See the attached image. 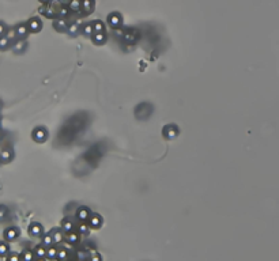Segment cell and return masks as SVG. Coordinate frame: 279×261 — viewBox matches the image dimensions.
I'll return each instance as SVG.
<instances>
[{
	"label": "cell",
	"instance_id": "cell-26",
	"mask_svg": "<svg viewBox=\"0 0 279 261\" xmlns=\"http://www.w3.org/2000/svg\"><path fill=\"white\" fill-rule=\"evenodd\" d=\"M3 33H4V26H3L2 23H0V35H2Z\"/></svg>",
	"mask_w": 279,
	"mask_h": 261
},
{
	"label": "cell",
	"instance_id": "cell-29",
	"mask_svg": "<svg viewBox=\"0 0 279 261\" xmlns=\"http://www.w3.org/2000/svg\"><path fill=\"white\" fill-rule=\"evenodd\" d=\"M34 261H44L42 258H37V260H34Z\"/></svg>",
	"mask_w": 279,
	"mask_h": 261
},
{
	"label": "cell",
	"instance_id": "cell-17",
	"mask_svg": "<svg viewBox=\"0 0 279 261\" xmlns=\"http://www.w3.org/2000/svg\"><path fill=\"white\" fill-rule=\"evenodd\" d=\"M79 8H80V2H79V0H72V2H71V10L79 11Z\"/></svg>",
	"mask_w": 279,
	"mask_h": 261
},
{
	"label": "cell",
	"instance_id": "cell-6",
	"mask_svg": "<svg viewBox=\"0 0 279 261\" xmlns=\"http://www.w3.org/2000/svg\"><path fill=\"white\" fill-rule=\"evenodd\" d=\"M40 27H41V23L38 19H31L30 22H29V29H30L31 31H37Z\"/></svg>",
	"mask_w": 279,
	"mask_h": 261
},
{
	"label": "cell",
	"instance_id": "cell-20",
	"mask_svg": "<svg viewBox=\"0 0 279 261\" xmlns=\"http://www.w3.org/2000/svg\"><path fill=\"white\" fill-rule=\"evenodd\" d=\"M79 218H80V219H87V218H89V211L83 208V210L80 211V214H79Z\"/></svg>",
	"mask_w": 279,
	"mask_h": 261
},
{
	"label": "cell",
	"instance_id": "cell-18",
	"mask_svg": "<svg viewBox=\"0 0 279 261\" xmlns=\"http://www.w3.org/2000/svg\"><path fill=\"white\" fill-rule=\"evenodd\" d=\"M51 243H53L52 237H51V235H45V237H44V241H42V245H44V246H49Z\"/></svg>",
	"mask_w": 279,
	"mask_h": 261
},
{
	"label": "cell",
	"instance_id": "cell-2",
	"mask_svg": "<svg viewBox=\"0 0 279 261\" xmlns=\"http://www.w3.org/2000/svg\"><path fill=\"white\" fill-rule=\"evenodd\" d=\"M29 234H30L31 237H40L41 234H42V226L38 224V223L30 224V227H29Z\"/></svg>",
	"mask_w": 279,
	"mask_h": 261
},
{
	"label": "cell",
	"instance_id": "cell-9",
	"mask_svg": "<svg viewBox=\"0 0 279 261\" xmlns=\"http://www.w3.org/2000/svg\"><path fill=\"white\" fill-rule=\"evenodd\" d=\"M57 254H59V250H56L55 248H49L46 250V257L49 260L52 258H57Z\"/></svg>",
	"mask_w": 279,
	"mask_h": 261
},
{
	"label": "cell",
	"instance_id": "cell-10",
	"mask_svg": "<svg viewBox=\"0 0 279 261\" xmlns=\"http://www.w3.org/2000/svg\"><path fill=\"white\" fill-rule=\"evenodd\" d=\"M25 46H26V42H23V41H18L15 45H14V52H16V53H19V52H22L23 49H25Z\"/></svg>",
	"mask_w": 279,
	"mask_h": 261
},
{
	"label": "cell",
	"instance_id": "cell-23",
	"mask_svg": "<svg viewBox=\"0 0 279 261\" xmlns=\"http://www.w3.org/2000/svg\"><path fill=\"white\" fill-rule=\"evenodd\" d=\"M65 257H67V253H65L64 250H60L59 254H57V258H59V260H64Z\"/></svg>",
	"mask_w": 279,
	"mask_h": 261
},
{
	"label": "cell",
	"instance_id": "cell-22",
	"mask_svg": "<svg viewBox=\"0 0 279 261\" xmlns=\"http://www.w3.org/2000/svg\"><path fill=\"white\" fill-rule=\"evenodd\" d=\"M15 35H16V31H14V30H10V31L7 33V35H6V37H7V38L11 41L12 38H15Z\"/></svg>",
	"mask_w": 279,
	"mask_h": 261
},
{
	"label": "cell",
	"instance_id": "cell-14",
	"mask_svg": "<svg viewBox=\"0 0 279 261\" xmlns=\"http://www.w3.org/2000/svg\"><path fill=\"white\" fill-rule=\"evenodd\" d=\"M7 261H20V256L18 253H10L7 256Z\"/></svg>",
	"mask_w": 279,
	"mask_h": 261
},
{
	"label": "cell",
	"instance_id": "cell-27",
	"mask_svg": "<svg viewBox=\"0 0 279 261\" xmlns=\"http://www.w3.org/2000/svg\"><path fill=\"white\" fill-rule=\"evenodd\" d=\"M85 31H87V34H90V31H91V26H87L85 29Z\"/></svg>",
	"mask_w": 279,
	"mask_h": 261
},
{
	"label": "cell",
	"instance_id": "cell-11",
	"mask_svg": "<svg viewBox=\"0 0 279 261\" xmlns=\"http://www.w3.org/2000/svg\"><path fill=\"white\" fill-rule=\"evenodd\" d=\"M110 24H112L113 27H116L120 24V16H118L117 14H113L112 16H110Z\"/></svg>",
	"mask_w": 279,
	"mask_h": 261
},
{
	"label": "cell",
	"instance_id": "cell-4",
	"mask_svg": "<svg viewBox=\"0 0 279 261\" xmlns=\"http://www.w3.org/2000/svg\"><path fill=\"white\" fill-rule=\"evenodd\" d=\"M34 256L37 257V258H42V257L46 256V250H45L44 245H41V246H37L34 249Z\"/></svg>",
	"mask_w": 279,
	"mask_h": 261
},
{
	"label": "cell",
	"instance_id": "cell-3",
	"mask_svg": "<svg viewBox=\"0 0 279 261\" xmlns=\"http://www.w3.org/2000/svg\"><path fill=\"white\" fill-rule=\"evenodd\" d=\"M45 136H46V133H45L44 129H36L34 133H33V137H34L37 141H42L45 139Z\"/></svg>",
	"mask_w": 279,
	"mask_h": 261
},
{
	"label": "cell",
	"instance_id": "cell-7",
	"mask_svg": "<svg viewBox=\"0 0 279 261\" xmlns=\"http://www.w3.org/2000/svg\"><path fill=\"white\" fill-rule=\"evenodd\" d=\"M16 35L18 37H25L27 34V26L26 24H20V26H18L16 27Z\"/></svg>",
	"mask_w": 279,
	"mask_h": 261
},
{
	"label": "cell",
	"instance_id": "cell-19",
	"mask_svg": "<svg viewBox=\"0 0 279 261\" xmlns=\"http://www.w3.org/2000/svg\"><path fill=\"white\" fill-rule=\"evenodd\" d=\"M6 212H7V208L4 205H0V222H2L3 218L6 216Z\"/></svg>",
	"mask_w": 279,
	"mask_h": 261
},
{
	"label": "cell",
	"instance_id": "cell-15",
	"mask_svg": "<svg viewBox=\"0 0 279 261\" xmlns=\"http://www.w3.org/2000/svg\"><path fill=\"white\" fill-rule=\"evenodd\" d=\"M91 226L93 227L101 226V218H100V216H93V218H91Z\"/></svg>",
	"mask_w": 279,
	"mask_h": 261
},
{
	"label": "cell",
	"instance_id": "cell-21",
	"mask_svg": "<svg viewBox=\"0 0 279 261\" xmlns=\"http://www.w3.org/2000/svg\"><path fill=\"white\" fill-rule=\"evenodd\" d=\"M76 241H78V235H76V234L68 235V242H69V243H75Z\"/></svg>",
	"mask_w": 279,
	"mask_h": 261
},
{
	"label": "cell",
	"instance_id": "cell-13",
	"mask_svg": "<svg viewBox=\"0 0 279 261\" xmlns=\"http://www.w3.org/2000/svg\"><path fill=\"white\" fill-rule=\"evenodd\" d=\"M82 7L87 12H90V10H91V7H93V2L91 0H82Z\"/></svg>",
	"mask_w": 279,
	"mask_h": 261
},
{
	"label": "cell",
	"instance_id": "cell-16",
	"mask_svg": "<svg viewBox=\"0 0 279 261\" xmlns=\"http://www.w3.org/2000/svg\"><path fill=\"white\" fill-rule=\"evenodd\" d=\"M0 158H2L3 162H7L8 159L11 158V152H10V151H3L2 155H0Z\"/></svg>",
	"mask_w": 279,
	"mask_h": 261
},
{
	"label": "cell",
	"instance_id": "cell-12",
	"mask_svg": "<svg viewBox=\"0 0 279 261\" xmlns=\"http://www.w3.org/2000/svg\"><path fill=\"white\" fill-rule=\"evenodd\" d=\"M8 45H10V40L7 37H0V49H7Z\"/></svg>",
	"mask_w": 279,
	"mask_h": 261
},
{
	"label": "cell",
	"instance_id": "cell-5",
	"mask_svg": "<svg viewBox=\"0 0 279 261\" xmlns=\"http://www.w3.org/2000/svg\"><path fill=\"white\" fill-rule=\"evenodd\" d=\"M33 257H34V253L25 250V252H22V254H20V261H34Z\"/></svg>",
	"mask_w": 279,
	"mask_h": 261
},
{
	"label": "cell",
	"instance_id": "cell-8",
	"mask_svg": "<svg viewBox=\"0 0 279 261\" xmlns=\"http://www.w3.org/2000/svg\"><path fill=\"white\" fill-rule=\"evenodd\" d=\"M8 252H10V248H8V245H7L6 242H0V257L7 256Z\"/></svg>",
	"mask_w": 279,
	"mask_h": 261
},
{
	"label": "cell",
	"instance_id": "cell-28",
	"mask_svg": "<svg viewBox=\"0 0 279 261\" xmlns=\"http://www.w3.org/2000/svg\"><path fill=\"white\" fill-rule=\"evenodd\" d=\"M93 261H100V257H98V256H97V257H94Z\"/></svg>",
	"mask_w": 279,
	"mask_h": 261
},
{
	"label": "cell",
	"instance_id": "cell-24",
	"mask_svg": "<svg viewBox=\"0 0 279 261\" xmlns=\"http://www.w3.org/2000/svg\"><path fill=\"white\" fill-rule=\"evenodd\" d=\"M61 26L65 27V23L63 22V20H57V22H56V29H60Z\"/></svg>",
	"mask_w": 279,
	"mask_h": 261
},
{
	"label": "cell",
	"instance_id": "cell-25",
	"mask_svg": "<svg viewBox=\"0 0 279 261\" xmlns=\"http://www.w3.org/2000/svg\"><path fill=\"white\" fill-rule=\"evenodd\" d=\"M96 30H97V33H101L102 31V24L98 22V23H96Z\"/></svg>",
	"mask_w": 279,
	"mask_h": 261
},
{
	"label": "cell",
	"instance_id": "cell-30",
	"mask_svg": "<svg viewBox=\"0 0 279 261\" xmlns=\"http://www.w3.org/2000/svg\"><path fill=\"white\" fill-rule=\"evenodd\" d=\"M41 2H48V0H41Z\"/></svg>",
	"mask_w": 279,
	"mask_h": 261
},
{
	"label": "cell",
	"instance_id": "cell-1",
	"mask_svg": "<svg viewBox=\"0 0 279 261\" xmlns=\"http://www.w3.org/2000/svg\"><path fill=\"white\" fill-rule=\"evenodd\" d=\"M18 235H19V230L16 227H10V228H7V230L4 231V238H6L7 241L15 239Z\"/></svg>",
	"mask_w": 279,
	"mask_h": 261
}]
</instances>
